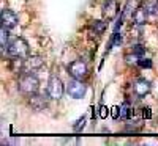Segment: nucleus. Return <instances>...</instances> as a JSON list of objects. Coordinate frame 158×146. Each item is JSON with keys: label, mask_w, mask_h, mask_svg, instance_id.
Wrapping results in <instances>:
<instances>
[{"label": "nucleus", "mask_w": 158, "mask_h": 146, "mask_svg": "<svg viewBox=\"0 0 158 146\" xmlns=\"http://www.w3.org/2000/svg\"><path fill=\"white\" fill-rule=\"evenodd\" d=\"M18 88L19 91L22 93V94H27V96H32L35 94V93L38 91L40 88V82L38 79L32 74H25L19 79V83H18Z\"/></svg>", "instance_id": "1"}, {"label": "nucleus", "mask_w": 158, "mask_h": 146, "mask_svg": "<svg viewBox=\"0 0 158 146\" xmlns=\"http://www.w3.org/2000/svg\"><path fill=\"white\" fill-rule=\"evenodd\" d=\"M8 54L11 57H19L25 58L29 55V44L24 41L22 38H15L13 41L8 44Z\"/></svg>", "instance_id": "2"}, {"label": "nucleus", "mask_w": 158, "mask_h": 146, "mask_svg": "<svg viewBox=\"0 0 158 146\" xmlns=\"http://www.w3.org/2000/svg\"><path fill=\"white\" fill-rule=\"evenodd\" d=\"M65 90H67V94L73 99H82L85 91H87V86L84 85L82 80H79V79H73V80H70L67 83V86H65Z\"/></svg>", "instance_id": "3"}, {"label": "nucleus", "mask_w": 158, "mask_h": 146, "mask_svg": "<svg viewBox=\"0 0 158 146\" xmlns=\"http://www.w3.org/2000/svg\"><path fill=\"white\" fill-rule=\"evenodd\" d=\"M65 91L67 90H65V85L60 79L59 77H51V80L48 82V96L51 99H60Z\"/></svg>", "instance_id": "4"}, {"label": "nucleus", "mask_w": 158, "mask_h": 146, "mask_svg": "<svg viewBox=\"0 0 158 146\" xmlns=\"http://www.w3.org/2000/svg\"><path fill=\"white\" fill-rule=\"evenodd\" d=\"M68 72H70V75H71L73 79H79V80H82V79L87 77L89 69H87V64H85L82 60H76V61L70 63Z\"/></svg>", "instance_id": "5"}, {"label": "nucleus", "mask_w": 158, "mask_h": 146, "mask_svg": "<svg viewBox=\"0 0 158 146\" xmlns=\"http://www.w3.org/2000/svg\"><path fill=\"white\" fill-rule=\"evenodd\" d=\"M0 21H2V27H5L8 30L15 29L18 25V16H16V13H13L11 10H2Z\"/></svg>", "instance_id": "6"}, {"label": "nucleus", "mask_w": 158, "mask_h": 146, "mask_svg": "<svg viewBox=\"0 0 158 146\" xmlns=\"http://www.w3.org/2000/svg\"><path fill=\"white\" fill-rule=\"evenodd\" d=\"M43 64H44V58H43V57L32 55V57H29L27 60H24V71H27V72L36 71V69L41 68Z\"/></svg>", "instance_id": "7"}, {"label": "nucleus", "mask_w": 158, "mask_h": 146, "mask_svg": "<svg viewBox=\"0 0 158 146\" xmlns=\"http://www.w3.org/2000/svg\"><path fill=\"white\" fill-rule=\"evenodd\" d=\"M149 91H150V83L146 79H139L133 83V93L138 98H144L146 94H149Z\"/></svg>", "instance_id": "8"}, {"label": "nucleus", "mask_w": 158, "mask_h": 146, "mask_svg": "<svg viewBox=\"0 0 158 146\" xmlns=\"http://www.w3.org/2000/svg\"><path fill=\"white\" fill-rule=\"evenodd\" d=\"M29 105L35 110H44L48 107V98L44 94H32L29 98Z\"/></svg>", "instance_id": "9"}, {"label": "nucleus", "mask_w": 158, "mask_h": 146, "mask_svg": "<svg viewBox=\"0 0 158 146\" xmlns=\"http://www.w3.org/2000/svg\"><path fill=\"white\" fill-rule=\"evenodd\" d=\"M147 16H149L147 8L139 6V8H136L135 13H133V22H135L136 25H142V24L147 22Z\"/></svg>", "instance_id": "10"}, {"label": "nucleus", "mask_w": 158, "mask_h": 146, "mask_svg": "<svg viewBox=\"0 0 158 146\" xmlns=\"http://www.w3.org/2000/svg\"><path fill=\"white\" fill-rule=\"evenodd\" d=\"M103 14L104 17H108V21H112L117 14V3L115 0H108V3L103 6Z\"/></svg>", "instance_id": "11"}, {"label": "nucleus", "mask_w": 158, "mask_h": 146, "mask_svg": "<svg viewBox=\"0 0 158 146\" xmlns=\"http://www.w3.org/2000/svg\"><path fill=\"white\" fill-rule=\"evenodd\" d=\"M90 30H92V33H95L97 36H100V35L104 33V30H106V24H104L103 21H92Z\"/></svg>", "instance_id": "12"}, {"label": "nucleus", "mask_w": 158, "mask_h": 146, "mask_svg": "<svg viewBox=\"0 0 158 146\" xmlns=\"http://www.w3.org/2000/svg\"><path fill=\"white\" fill-rule=\"evenodd\" d=\"M131 115H133V109H131V105L128 102L122 104L120 105V118L122 119H130Z\"/></svg>", "instance_id": "13"}, {"label": "nucleus", "mask_w": 158, "mask_h": 146, "mask_svg": "<svg viewBox=\"0 0 158 146\" xmlns=\"http://www.w3.org/2000/svg\"><path fill=\"white\" fill-rule=\"evenodd\" d=\"M6 30L8 29H5V27H2V52H5V49L8 47V33H6Z\"/></svg>", "instance_id": "14"}, {"label": "nucleus", "mask_w": 158, "mask_h": 146, "mask_svg": "<svg viewBox=\"0 0 158 146\" xmlns=\"http://www.w3.org/2000/svg\"><path fill=\"white\" fill-rule=\"evenodd\" d=\"M138 64L141 66V68H152V60H149V58H139Z\"/></svg>", "instance_id": "15"}, {"label": "nucleus", "mask_w": 158, "mask_h": 146, "mask_svg": "<svg viewBox=\"0 0 158 146\" xmlns=\"http://www.w3.org/2000/svg\"><path fill=\"white\" fill-rule=\"evenodd\" d=\"M84 126H85V118H81V119H77V121H76V124L73 126V129H74L76 132H79Z\"/></svg>", "instance_id": "16"}, {"label": "nucleus", "mask_w": 158, "mask_h": 146, "mask_svg": "<svg viewBox=\"0 0 158 146\" xmlns=\"http://www.w3.org/2000/svg\"><path fill=\"white\" fill-rule=\"evenodd\" d=\"M111 115H112V118H120V107H112Z\"/></svg>", "instance_id": "17"}, {"label": "nucleus", "mask_w": 158, "mask_h": 146, "mask_svg": "<svg viewBox=\"0 0 158 146\" xmlns=\"http://www.w3.org/2000/svg\"><path fill=\"white\" fill-rule=\"evenodd\" d=\"M108 115H109V110L104 107V105H101L100 107V118H106Z\"/></svg>", "instance_id": "18"}, {"label": "nucleus", "mask_w": 158, "mask_h": 146, "mask_svg": "<svg viewBox=\"0 0 158 146\" xmlns=\"http://www.w3.org/2000/svg\"><path fill=\"white\" fill-rule=\"evenodd\" d=\"M142 52H144V47H142V46H139V44L133 46V54H136V55H141Z\"/></svg>", "instance_id": "19"}, {"label": "nucleus", "mask_w": 158, "mask_h": 146, "mask_svg": "<svg viewBox=\"0 0 158 146\" xmlns=\"http://www.w3.org/2000/svg\"><path fill=\"white\" fill-rule=\"evenodd\" d=\"M120 43H122V36L118 35V33H115V35H114V43H112V44H114V46H118Z\"/></svg>", "instance_id": "20"}, {"label": "nucleus", "mask_w": 158, "mask_h": 146, "mask_svg": "<svg viewBox=\"0 0 158 146\" xmlns=\"http://www.w3.org/2000/svg\"><path fill=\"white\" fill-rule=\"evenodd\" d=\"M142 116H144V118H147V119H149V118L152 116V113H150V109H149V107L142 109Z\"/></svg>", "instance_id": "21"}]
</instances>
